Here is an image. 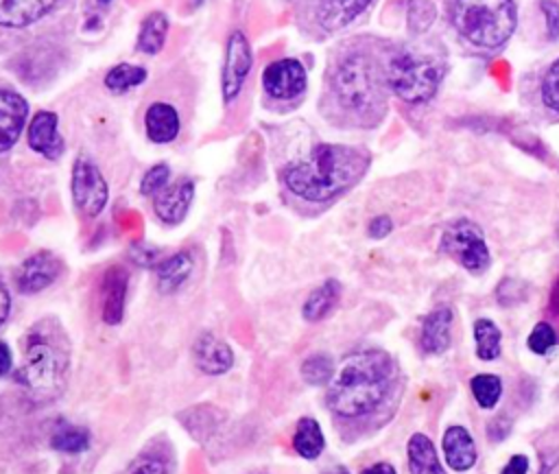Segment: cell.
<instances>
[{"label":"cell","mask_w":559,"mask_h":474,"mask_svg":"<svg viewBox=\"0 0 559 474\" xmlns=\"http://www.w3.org/2000/svg\"><path fill=\"white\" fill-rule=\"evenodd\" d=\"M386 61L373 39H354L334 50L328 63L321 114L334 125L376 127L386 114Z\"/></svg>","instance_id":"obj_1"},{"label":"cell","mask_w":559,"mask_h":474,"mask_svg":"<svg viewBox=\"0 0 559 474\" xmlns=\"http://www.w3.org/2000/svg\"><path fill=\"white\" fill-rule=\"evenodd\" d=\"M369 168V153L349 144H317L282 173L284 190L310 205H323L354 188Z\"/></svg>","instance_id":"obj_2"},{"label":"cell","mask_w":559,"mask_h":474,"mask_svg":"<svg viewBox=\"0 0 559 474\" xmlns=\"http://www.w3.org/2000/svg\"><path fill=\"white\" fill-rule=\"evenodd\" d=\"M395 365L382 349H358L347 354L328 382L325 402L338 419L371 415L389 395Z\"/></svg>","instance_id":"obj_3"},{"label":"cell","mask_w":559,"mask_h":474,"mask_svg":"<svg viewBox=\"0 0 559 474\" xmlns=\"http://www.w3.org/2000/svg\"><path fill=\"white\" fill-rule=\"evenodd\" d=\"M70 374V339L55 317L35 321L24 334L22 365L15 371L17 384L33 402L57 400Z\"/></svg>","instance_id":"obj_4"},{"label":"cell","mask_w":559,"mask_h":474,"mask_svg":"<svg viewBox=\"0 0 559 474\" xmlns=\"http://www.w3.org/2000/svg\"><path fill=\"white\" fill-rule=\"evenodd\" d=\"M513 0H454L452 24L476 48H500L515 28Z\"/></svg>","instance_id":"obj_5"},{"label":"cell","mask_w":559,"mask_h":474,"mask_svg":"<svg viewBox=\"0 0 559 474\" xmlns=\"http://www.w3.org/2000/svg\"><path fill=\"white\" fill-rule=\"evenodd\" d=\"M443 79V66L437 57L417 50H397L386 61L389 90L408 105L428 103Z\"/></svg>","instance_id":"obj_6"},{"label":"cell","mask_w":559,"mask_h":474,"mask_svg":"<svg viewBox=\"0 0 559 474\" xmlns=\"http://www.w3.org/2000/svg\"><path fill=\"white\" fill-rule=\"evenodd\" d=\"M441 249L469 273H483L489 262V247L480 227L467 218H459L445 227Z\"/></svg>","instance_id":"obj_7"},{"label":"cell","mask_w":559,"mask_h":474,"mask_svg":"<svg viewBox=\"0 0 559 474\" xmlns=\"http://www.w3.org/2000/svg\"><path fill=\"white\" fill-rule=\"evenodd\" d=\"M72 203L83 218H96L109 199V186L100 168L90 157H76L70 177Z\"/></svg>","instance_id":"obj_8"},{"label":"cell","mask_w":559,"mask_h":474,"mask_svg":"<svg viewBox=\"0 0 559 474\" xmlns=\"http://www.w3.org/2000/svg\"><path fill=\"white\" fill-rule=\"evenodd\" d=\"M262 87L264 94L280 103L299 100L308 87V74L301 61L293 57H282L269 63L262 72Z\"/></svg>","instance_id":"obj_9"},{"label":"cell","mask_w":559,"mask_h":474,"mask_svg":"<svg viewBox=\"0 0 559 474\" xmlns=\"http://www.w3.org/2000/svg\"><path fill=\"white\" fill-rule=\"evenodd\" d=\"M253 66V52L242 31H231L225 46V63L221 74V94L223 103L229 105L242 90L249 70Z\"/></svg>","instance_id":"obj_10"},{"label":"cell","mask_w":559,"mask_h":474,"mask_svg":"<svg viewBox=\"0 0 559 474\" xmlns=\"http://www.w3.org/2000/svg\"><path fill=\"white\" fill-rule=\"evenodd\" d=\"M61 269L63 264L52 251L39 249L20 262L13 275L15 288L22 295H37L57 282V277L61 275Z\"/></svg>","instance_id":"obj_11"},{"label":"cell","mask_w":559,"mask_h":474,"mask_svg":"<svg viewBox=\"0 0 559 474\" xmlns=\"http://www.w3.org/2000/svg\"><path fill=\"white\" fill-rule=\"evenodd\" d=\"M151 199H153V212H155L157 221L168 227H175V225L183 223V218L188 216L190 203L194 199V179L179 177V179L170 181L168 186H164Z\"/></svg>","instance_id":"obj_12"},{"label":"cell","mask_w":559,"mask_h":474,"mask_svg":"<svg viewBox=\"0 0 559 474\" xmlns=\"http://www.w3.org/2000/svg\"><path fill=\"white\" fill-rule=\"evenodd\" d=\"M100 293V319L107 325H118L124 317L127 293H129V271L122 264L107 266L98 284Z\"/></svg>","instance_id":"obj_13"},{"label":"cell","mask_w":559,"mask_h":474,"mask_svg":"<svg viewBox=\"0 0 559 474\" xmlns=\"http://www.w3.org/2000/svg\"><path fill=\"white\" fill-rule=\"evenodd\" d=\"M26 142L31 151L46 159H57L66 151L63 135L59 133V116L55 111H37L26 127Z\"/></svg>","instance_id":"obj_14"},{"label":"cell","mask_w":559,"mask_h":474,"mask_svg":"<svg viewBox=\"0 0 559 474\" xmlns=\"http://www.w3.org/2000/svg\"><path fill=\"white\" fill-rule=\"evenodd\" d=\"M194 367L205 376H223L234 367V349L214 332H201L192 343Z\"/></svg>","instance_id":"obj_15"},{"label":"cell","mask_w":559,"mask_h":474,"mask_svg":"<svg viewBox=\"0 0 559 474\" xmlns=\"http://www.w3.org/2000/svg\"><path fill=\"white\" fill-rule=\"evenodd\" d=\"M28 118V100L9 87H0V153L9 151L22 135Z\"/></svg>","instance_id":"obj_16"},{"label":"cell","mask_w":559,"mask_h":474,"mask_svg":"<svg viewBox=\"0 0 559 474\" xmlns=\"http://www.w3.org/2000/svg\"><path fill=\"white\" fill-rule=\"evenodd\" d=\"M373 0H317L314 22L323 33H336L362 15Z\"/></svg>","instance_id":"obj_17"},{"label":"cell","mask_w":559,"mask_h":474,"mask_svg":"<svg viewBox=\"0 0 559 474\" xmlns=\"http://www.w3.org/2000/svg\"><path fill=\"white\" fill-rule=\"evenodd\" d=\"M181 131V118L175 105L166 100H155L144 111V133L153 144H170Z\"/></svg>","instance_id":"obj_18"},{"label":"cell","mask_w":559,"mask_h":474,"mask_svg":"<svg viewBox=\"0 0 559 474\" xmlns=\"http://www.w3.org/2000/svg\"><path fill=\"white\" fill-rule=\"evenodd\" d=\"M452 343V310L439 306L430 310L421 321L419 345L426 354H443Z\"/></svg>","instance_id":"obj_19"},{"label":"cell","mask_w":559,"mask_h":474,"mask_svg":"<svg viewBox=\"0 0 559 474\" xmlns=\"http://www.w3.org/2000/svg\"><path fill=\"white\" fill-rule=\"evenodd\" d=\"M194 271V256L190 249H181L168 258H164L155 266V284L162 295L177 293Z\"/></svg>","instance_id":"obj_20"},{"label":"cell","mask_w":559,"mask_h":474,"mask_svg":"<svg viewBox=\"0 0 559 474\" xmlns=\"http://www.w3.org/2000/svg\"><path fill=\"white\" fill-rule=\"evenodd\" d=\"M59 0H0V26L24 28L48 15Z\"/></svg>","instance_id":"obj_21"},{"label":"cell","mask_w":559,"mask_h":474,"mask_svg":"<svg viewBox=\"0 0 559 474\" xmlns=\"http://www.w3.org/2000/svg\"><path fill=\"white\" fill-rule=\"evenodd\" d=\"M441 448H443L448 465L454 472H465V470L476 465V459H478L476 443H474L472 435L463 426H450L445 430V435H443Z\"/></svg>","instance_id":"obj_22"},{"label":"cell","mask_w":559,"mask_h":474,"mask_svg":"<svg viewBox=\"0 0 559 474\" xmlns=\"http://www.w3.org/2000/svg\"><path fill=\"white\" fill-rule=\"evenodd\" d=\"M120 474H175V457L159 443L140 450Z\"/></svg>","instance_id":"obj_23"},{"label":"cell","mask_w":559,"mask_h":474,"mask_svg":"<svg viewBox=\"0 0 559 474\" xmlns=\"http://www.w3.org/2000/svg\"><path fill=\"white\" fill-rule=\"evenodd\" d=\"M411 474H445L432 441L424 432H415L406 446Z\"/></svg>","instance_id":"obj_24"},{"label":"cell","mask_w":559,"mask_h":474,"mask_svg":"<svg viewBox=\"0 0 559 474\" xmlns=\"http://www.w3.org/2000/svg\"><path fill=\"white\" fill-rule=\"evenodd\" d=\"M338 299H341V284L330 277L323 284H319L314 291H310V295L301 306V315L306 321H312V323L321 321L336 308Z\"/></svg>","instance_id":"obj_25"},{"label":"cell","mask_w":559,"mask_h":474,"mask_svg":"<svg viewBox=\"0 0 559 474\" xmlns=\"http://www.w3.org/2000/svg\"><path fill=\"white\" fill-rule=\"evenodd\" d=\"M92 443V435L85 426L70 424L66 419L57 422L50 432V448L61 454H83Z\"/></svg>","instance_id":"obj_26"},{"label":"cell","mask_w":559,"mask_h":474,"mask_svg":"<svg viewBox=\"0 0 559 474\" xmlns=\"http://www.w3.org/2000/svg\"><path fill=\"white\" fill-rule=\"evenodd\" d=\"M325 448V437L314 417H299L293 432V450L308 461L319 459Z\"/></svg>","instance_id":"obj_27"},{"label":"cell","mask_w":559,"mask_h":474,"mask_svg":"<svg viewBox=\"0 0 559 474\" xmlns=\"http://www.w3.org/2000/svg\"><path fill=\"white\" fill-rule=\"evenodd\" d=\"M166 35H168V15L162 11L148 13L142 20L138 31V50L146 55H157L166 44Z\"/></svg>","instance_id":"obj_28"},{"label":"cell","mask_w":559,"mask_h":474,"mask_svg":"<svg viewBox=\"0 0 559 474\" xmlns=\"http://www.w3.org/2000/svg\"><path fill=\"white\" fill-rule=\"evenodd\" d=\"M146 81V70L142 66L133 63H118L111 70H107L103 83L114 94H124Z\"/></svg>","instance_id":"obj_29"},{"label":"cell","mask_w":559,"mask_h":474,"mask_svg":"<svg viewBox=\"0 0 559 474\" xmlns=\"http://www.w3.org/2000/svg\"><path fill=\"white\" fill-rule=\"evenodd\" d=\"M500 341L502 332L491 319H476L474 321V343L476 356L480 360H493L500 356Z\"/></svg>","instance_id":"obj_30"},{"label":"cell","mask_w":559,"mask_h":474,"mask_svg":"<svg viewBox=\"0 0 559 474\" xmlns=\"http://www.w3.org/2000/svg\"><path fill=\"white\" fill-rule=\"evenodd\" d=\"M334 363L328 354L323 352H317V354H310L308 358H304L301 367H299V374L304 378L306 384H312V387H323L332 380L334 376Z\"/></svg>","instance_id":"obj_31"},{"label":"cell","mask_w":559,"mask_h":474,"mask_svg":"<svg viewBox=\"0 0 559 474\" xmlns=\"http://www.w3.org/2000/svg\"><path fill=\"white\" fill-rule=\"evenodd\" d=\"M469 389L480 408H493L502 395V380L493 374H478L469 380Z\"/></svg>","instance_id":"obj_32"},{"label":"cell","mask_w":559,"mask_h":474,"mask_svg":"<svg viewBox=\"0 0 559 474\" xmlns=\"http://www.w3.org/2000/svg\"><path fill=\"white\" fill-rule=\"evenodd\" d=\"M170 183V166L159 162V164H153L140 179V192L144 197H153L157 194L164 186Z\"/></svg>","instance_id":"obj_33"},{"label":"cell","mask_w":559,"mask_h":474,"mask_svg":"<svg viewBox=\"0 0 559 474\" xmlns=\"http://www.w3.org/2000/svg\"><path fill=\"white\" fill-rule=\"evenodd\" d=\"M557 341H559V336H557L555 328L550 323L542 321L528 334V349L535 354H546L548 349H552L557 345Z\"/></svg>","instance_id":"obj_34"},{"label":"cell","mask_w":559,"mask_h":474,"mask_svg":"<svg viewBox=\"0 0 559 474\" xmlns=\"http://www.w3.org/2000/svg\"><path fill=\"white\" fill-rule=\"evenodd\" d=\"M542 98L544 105L559 114V59L552 61V66L546 70L542 81Z\"/></svg>","instance_id":"obj_35"},{"label":"cell","mask_w":559,"mask_h":474,"mask_svg":"<svg viewBox=\"0 0 559 474\" xmlns=\"http://www.w3.org/2000/svg\"><path fill=\"white\" fill-rule=\"evenodd\" d=\"M435 20V7L428 0H415L408 9V26L413 31H426Z\"/></svg>","instance_id":"obj_36"},{"label":"cell","mask_w":559,"mask_h":474,"mask_svg":"<svg viewBox=\"0 0 559 474\" xmlns=\"http://www.w3.org/2000/svg\"><path fill=\"white\" fill-rule=\"evenodd\" d=\"M542 13L546 22V35L548 39H559V4L552 0H542Z\"/></svg>","instance_id":"obj_37"},{"label":"cell","mask_w":559,"mask_h":474,"mask_svg":"<svg viewBox=\"0 0 559 474\" xmlns=\"http://www.w3.org/2000/svg\"><path fill=\"white\" fill-rule=\"evenodd\" d=\"M391 229H393V223H391V218L384 216V214L371 218L369 225H367V234H369L371 238H384V236L391 234Z\"/></svg>","instance_id":"obj_38"},{"label":"cell","mask_w":559,"mask_h":474,"mask_svg":"<svg viewBox=\"0 0 559 474\" xmlns=\"http://www.w3.org/2000/svg\"><path fill=\"white\" fill-rule=\"evenodd\" d=\"M526 470H528V459L524 454H513L502 467V474H526Z\"/></svg>","instance_id":"obj_39"},{"label":"cell","mask_w":559,"mask_h":474,"mask_svg":"<svg viewBox=\"0 0 559 474\" xmlns=\"http://www.w3.org/2000/svg\"><path fill=\"white\" fill-rule=\"evenodd\" d=\"M13 371V354H11V347L0 341V378L9 376Z\"/></svg>","instance_id":"obj_40"},{"label":"cell","mask_w":559,"mask_h":474,"mask_svg":"<svg viewBox=\"0 0 559 474\" xmlns=\"http://www.w3.org/2000/svg\"><path fill=\"white\" fill-rule=\"evenodd\" d=\"M9 312H11V295H9L7 286L0 282V328L9 319Z\"/></svg>","instance_id":"obj_41"},{"label":"cell","mask_w":559,"mask_h":474,"mask_svg":"<svg viewBox=\"0 0 559 474\" xmlns=\"http://www.w3.org/2000/svg\"><path fill=\"white\" fill-rule=\"evenodd\" d=\"M360 474H395V467L386 461H380V463H373V465L365 467Z\"/></svg>","instance_id":"obj_42"},{"label":"cell","mask_w":559,"mask_h":474,"mask_svg":"<svg viewBox=\"0 0 559 474\" xmlns=\"http://www.w3.org/2000/svg\"><path fill=\"white\" fill-rule=\"evenodd\" d=\"M328 474H349L345 467H336V470H330Z\"/></svg>","instance_id":"obj_43"},{"label":"cell","mask_w":559,"mask_h":474,"mask_svg":"<svg viewBox=\"0 0 559 474\" xmlns=\"http://www.w3.org/2000/svg\"><path fill=\"white\" fill-rule=\"evenodd\" d=\"M96 2H100V4H107V2H111V0H96Z\"/></svg>","instance_id":"obj_44"}]
</instances>
